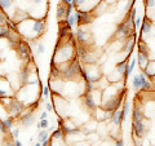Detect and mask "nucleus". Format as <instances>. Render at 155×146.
Instances as JSON below:
<instances>
[{
  "mask_svg": "<svg viewBox=\"0 0 155 146\" xmlns=\"http://www.w3.org/2000/svg\"><path fill=\"white\" fill-rule=\"evenodd\" d=\"M45 30V18L28 17L16 25V31L26 40H35Z\"/></svg>",
  "mask_w": 155,
  "mask_h": 146,
  "instance_id": "nucleus-1",
  "label": "nucleus"
},
{
  "mask_svg": "<svg viewBox=\"0 0 155 146\" xmlns=\"http://www.w3.org/2000/svg\"><path fill=\"white\" fill-rule=\"evenodd\" d=\"M74 58H76V45H75L74 39L71 38L70 40H67V38L58 39V44L56 45L54 55L52 57L51 64L61 65V64H65V62H71Z\"/></svg>",
  "mask_w": 155,
  "mask_h": 146,
  "instance_id": "nucleus-2",
  "label": "nucleus"
},
{
  "mask_svg": "<svg viewBox=\"0 0 155 146\" xmlns=\"http://www.w3.org/2000/svg\"><path fill=\"white\" fill-rule=\"evenodd\" d=\"M80 78L84 80V83H94V84H97V83L102 79V74H101L98 66L96 64L85 65V66H81Z\"/></svg>",
  "mask_w": 155,
  "mask_h": 146,
  "instance_id": "nucleus-3",
  "label": "nucleus"
},
{
  "mask_svg": "<svg viewBox=\"0 0 155 146\" xmlns=\"http://www.w3.org/2000/svg\"><path fill=\"white\" fill-rule=\"evenodd\" d=\"M83 104L89 111H94L102 104V91L96 88L92 92H84L83 95Z\"/></svg>",
  "mask_w": 155,
  "mask_h": 146,
  "instance_id": "nucleus-4",
  "label": "nucleus"
},
{
  "mask_svg": "<svg viewBox=\"0 0 155 146\" xmlns=\"http://www.w3.org/2000/svg\"><path fill=\"white\" fill-rule=\"evenodd\" d=\"M80 70H81V62L79 58H74L69 66L61 72V79L65 81H71L78 79V76H80Z\"/></svg>",
  "mask_w": 155,
  "mask_h": 146,
  "instance_id": "nucleus-5",
  "label": "nucleus"
},
{
  "mask_svg": "<svg viewBox=\"0 0 155 146\" xmlns=\"http://www.w3.org/2000/svg\"><path fill=\"white\" fill-rule=\"evenodd\" d=\"M134 26L132 25V23H129L127 21H123L120 22L118 27H116L115 30V39H127L129 36L134 35Z\"/></svg>",
  "mask_w": 155,
  "mask_h": 146,
  "instance_id": "nucleus-6",
  "label": "nucleus"
},
{
  "mask_svg": "<svg viewBox=\"0 0 155 146\" xmlns=\"http://www.w3.org/2000/svg\"><path fill=\"white\" fill-rule=\"evenodd\" d=\"M5 109H7L8 114L11 116H13V118H17V116H19L23 113V111H25L26 106L23 105L19 100H17L16 97H13V98L11 100V102H9V104L5 106Z\"/></svg>",
  "mask_w": 155,
  "mask_h": 146,
  "instance_id": "nucleus-7",
  "label": "nucleus"
},
{
  "mask_svg": "<svg viewBox=\"0 0 155 146\" xmlns=\"http://www.w3.org/2000/svg\"><path fill=\"white\" fill-rule=\"evenodd\" d=\"M85 26L87 25L78 26L76 31H75V39L79 44H83V45L88 47V44H91V41H92V36H91V31Z\"/></svg>",
  "mask_w": 155,
  "mask_h": 146,
  "instance_id": "nucleus-8",
  "label": "nucleus"
},
{
  "mask_svg": "<svg viewBox=\"0 0 155 146\" xmlns=\"http://www.w3.org/2000/svg\"><path fill=\"white\" fill-rule=\"evenodd\" d=\"M14 96H16V89L12 87L11 81L7 79L5 75H2L0 76V98Z\"/></svg>",
  "mask_w": 155,
  "mask_h": 146,
  "instance_id": "nucleus-9",
  "label": "nucleus"
},
{
  "mask_svg": "<svg viewBox=\"0 0 155 146\" xmlns=\"http://www.w3.org/2000/svg\"><path fill=\"white\" fill-rule=\"evenodd\" d=\"M74 16H75L78 26L88 25V23H91L94 19V14L92 12H88V11H79V9H76V12L74 13Z\"/></svg>",
  "mask_w": 155,
  "mask_h": 146,
  "instance_id": "nucleus-10",
  "label": "nucleus"
},
{
  "mask_svg": "<svg viewBox=\"0 0 155 146\" xmlns=\"http://www.w3.org/2000/svg\"><path fill=\"white\" fill-rule=\"evenodd\" d=\"M147 133V125L145 123V120H138L132 121V136H136V137H141L143 138Z\"/></svg>",
  "mask_w": 155,
  "mask_h": 146,
  "instance_id": "nucleus-11",
  "label": "nucleus"
},
{
  "mask_svg": "<svg viewBox=\"0 0 155 146\" xmlns=\"http://www.w3.org/2000/svg\"><path fill=\"white\" fill-rule=\"evenodd\" d=\"M16 49H17L21 60H25V61H30L31 60V48H30V45H28V43L25 41L23 39L18 43Z\"/></svg>",
  "mask_w": 155,
  "mask_h": 146,
  "instance_id": "nucleus-12",
  "label": "nucleus"
},
{
  "mask_svg": "<svg viewBox=\"0 0 155 146\" xmlns=\"http://www.w3.org/2000/svg\"><path fill=\"white\" fill-rule=\"evenodd\" d=\"M34 119H35V116H34V110H28V111H23V113L19 115V123L22 124V127H28V125L32 124Z\"/></svg>",
  "mask_w": 155,
  "mask_h": 146,
  "instance_id": "nucleus-13",
  "label": "nucleus"
},
{
  "mask_svg": "<svg viewBox=\"0 0 155 146\" xmlns=\"http://www.w3.org/2000/svg\"><path fill=\"white\" fill-rule=\"evenodd\" d=\"M134 44H136V34L125 39V41L123 44L122 49H123V52L125 53V55H127V57H130V53H132V51H133Z\"/></svg>",
  "mask_w": 155,
  "mask_h": 146,
  "instance_id": "nucleus-14",
  "label": "nucleus"
},
{
  "mask_svg": "<svg viewBox=\"0 0 155 146\" xmlns=\"http://www.w3.org/2000/svg\"><path fill=\"white\" fill-rule=\"evenodd\" d=\"M132 120H146V115H145V111L142 109V106L140 104H136L133 106V111H132Z\"/></svg>",
  "mask_w": 155,
  "mask_h": 146,
  "instance_id": "nucleus-15",
  "label": "nucleus"
},
{
  "mask_svg": "<svg viewBox=\"0 0 155 146\" xmlns=\"http://www.w3.org/2000/svg\"><path fill=\"white\" fill-rule=\"evenodd\" d=\"M153 31V22L149 17H145L142 18V25H141V34L140 36H143V35H150V32Z\"/></svg>",
  "mask_w": 155,
  "mask_h": 146,
  "instance_id": "nucleus-16",
  "label": "nucleus"
},
{
  "mask_svg": "<svg viewBox=\"0 0 155 146\" xmlns=\"http://www.w3.org/2000/svg\"><path fill=\"white\" fill-rule=\"evenodd\" d=\"M128 60H129V57H125V60H123V61H120V62L116 64L115 71H116V74H118L119 76H124L125 71H127V69H128Z\"/></svg>",
  "mask_w": 155,
  "mask_h": 146,
  "instance_id": "nucleus-17",
  "label": "nucleus"
},
{
  "mask_svg": "<svg viewBox=\"0 0 155 146\" xmlns=\"http://www.w3.org/2000/svg\"><path fill=\"white\" fill-rule=\"evenodd\" d=\"M142 71H143V74L146 75L147 79H150V80L154 79L155 78V61H149L147 66L145 67Z\"/></svg>",
  "mask_w": 155,
  "mask_h": 146,
  "instance_id": "nucleus-18",
  "label": "nucleus"
},
{
  "mask_svg": "<svg viewBox=\"0 0 155 146\" xmlns=\"http://www.w3.org/2000/svg\"><path fill=\"white\" fill-rule=\"evenodd\" d=\"M110 120L113 121L114 125H116V127H120V124H122V121H123V113H122V110H120V109L115 110L113 113V116H111Z\"/></svg>",
  "mask_w": 155,
  "mask_h": 146,
  "instance_id": "nucleus-19",
  "label": "nucleus"
},
{
  "mask_svg": "<svg viewBox=\"0 0 155 146\" xmlns=\"http://www.w3.org/2000/svg\"><path fill=\"white\" fill-rule=\"evenodd\" d=\"M13 7H14V0H0V8L5 13L12 11Z\"/></svg>",
  "mask_w": 155,
  "mask_h": 146,
  "instance_id": "nucleus-20",
  "label": "nucleus"
},
{
  "mask_svg": "<svg viewBox=\"0 0 155 146\" xmlns=\"http://www.w3.org/2000/svg\"><path fill=\"white\" fill-rule=\"evenodd\" d=\"M66 8H67V5L65 3H60L57 5V12H56V16H57V18L60 19H65V14H66Z\"/></svg>",
  "mask_w": 155,
  "mask_h": 146,
  "instance_id": "nucleus-21",
  "label": "nucleus"
},
{
  "mask_svg": "<svg viewBox=\"0 0 155 146\" xmlns=\"http://www.w3.org/2000/svg\"><path fill=\"white\" fill-rule=\"evenodd\" d=\"M94 113H96V120L97 121H106V114H107V111L104 110L101 106H98V108L94 110Z\"/></svg>",
  "mask_w": 155,
  "mask_h": 146,
  "instance_id": "nucleus-22",
  "label": "nucleus"
},
{
  "mask_svg": "<svg viewBox=\"0 0 155 146\" xmlns=\"http://www.w3.org/2000/svg\"><path fill=\"white\" fill-rule=\"evenodd\" d=\"M136 65H137V58H133L132 61H130V64L128 65V69H127V71H125V74H124V80H127L128 78L133 74V71H134V69H136Z\"/></svg>",
  "mask_w": 155,
  "mask_h": 146,
  "instance_id": "nucleus-23",
  "label": "nucleus"
},
{
  "mask_svg": "<svg viewBox=\"0 0 155 146\" xmlns=\"http://www.w3.org/2000/svg\"><path fill=\"white\" fill-rule=\"evenodd\" d=\"M138 52L141 53V55H143L145 57L150 58V48L147 47V44L145 41H140L138 43Z\"/></svg>",
  "mask_w": 155,
  "mask_h": 146,
  "instance_id": "nucleus-24",
  "label": "nucleus"
},
{
  "mask_svg": "<svg viewBox=\"0 0 155 146\" xmlns=\"http://www.w3.org/2000/svg\"><path fill=\"white\" fill-rule=\"evenodd\" d=\"M12 34V30L5 25H0V39H9Z\"/></svg>",
  "mask_w": 155,
  "mask_h": 146,
  "instance_id": "nucleus-25",
  "label": "nucleus"
},
{
  "mask_svg": "<svg viewBox=\"0 0 155 146\" xmlns=\"http://www.w3.org/2000/svg\"><path fill=\"white\" fill-rule=\"evenodd\" d=\"M149 61H150V58H147V57H145L143 55H141V53H137V62H138V65H140V67L143 70L145 67L147 66V64H149Z\"/></svg>",
  "mask_w": 155,
  "mask_h": 146,
  "instance_id": "nucleus-26",
  "label": "nucleus"
},
{
  "mask_svg": "<svg viewBox=\"0 0 155 146\" xmlns=\"http://www.w3.org/2000/svg\"><path fill=\"white\" fill-rule=\"evenodd\" d=\"M51 74H52V79L61 78V70L56 64H51Z\"/></svg>",
  "mask_w": 155,
  "mask_h": 146,
  "instance_id": "nucleus-27",
  "label": "nucleus"
},
{
  "mask_svg": "<svg viewBox=\"0 0 155 146\" xmlns=\"http://www.w3.org/2000/svg\"><path fill=\"white\" fill-rule=\"evenodd\" d=\"M132 84H133V88H134L136 91H141V89H142L141 79H140V76H138V74L133 76V79H132Z\"/></svg>",
  "mask_w": 155,
  "mask_h": 146,
  "instance_id": "nucleus-28",
  "label": "nucleus"
},
{
  "mask_svg": "<svg viewBox=\"0 0 155 146\" xmlns=\"http://www.w3.org/2000/svg\"><path fill=\"white\" fill-rule=\"evenodd\" d=\"M129 108H130L129 102H128V101H124V102H123V109H122V113H123V121H124V120H127V118H128V115H129Z\"/></svg>",
  "mask_w": 155,
  "mask_h": 146,
  "instance_id": "nucleus-29",
  "label": "nucleus"
},
{
  "mask_svg": "<svg viewBox=\"0 0 155 146\" xmlns=\"http://www.w3.org/2000/svg\"><path fill=\"white\" fill-rule=\"evenodd\" d=\"M38 140L39 142H44V141L49 140V134H48V129H41L38 134Z\"/></svg>",
  "mask_w": 155,
  "mask_h": 146,
  "instance_id": "nucleus-30",
  "label": "nucleus"
},
{
  "mask_svg": "<svg viewBox=\"0 0 155 146\" xmlns=\"http://www.w3.org/2000/svg\"><path fill=\"white\" fill-rule=\"evenodd\" d=\"M36 128L38 129H48V128H49V121H48V119L39 120L36 123Z\"/></svg>",
  "mask_w": 155,
  "mask_h": 146,
  "instance_id": "nucleus-31",
  "label": "nucleus"
},
{
  "mask_svg": "<svg viewBox=\"0 0 155 146\" xmlns=\"http://www.w3.org/2000/svg\"><path fill=\"white\" fill-rule=\"evenodd\" d=\"M47 2H48V0H31L34 8H39V7L47 8Z\"/></svg>",
  "mask_w": 155,
  "mask_h": 146,
  "instance_id": "nucleus-32",
  "label": "nucleus"
},
{
  "mask_svg": "<svg viewBox=\"0 0 155 146\" xmlns=\"http://www.w3.org/2000/svg\"><path fill=\"white\" fill-rule=\"evenodd\" d=\"M7 22H8V16H7V13L4 12L2 8H0V25H5Z\"/></svg>",
  "mask_w": 155,
  "mask_h": 146,
  "instance_id": "nucleus-33",
  "label": "nucleus"
},
{
  "mask_svg": "<svg viewBox=\"0 0 155 146\" xmlns=\"http://www.w3.org/2000/svg\"><path fill=\"white\" fill-rule=\"evenodd\" d=\"M4 123H5L7 128L8 129H13V125H14V118L13 116H9V118L4 119Z\"/></svg>",
  "mask_w": 155,
  "mask_h": 146,
  "instance_id": "nucleus-34",
  "label": "nucleus"
},
{
  "mask_svg": "<svg viewBox=\"0 0 155 146\" xmlns=\"http://www.w3.org/2000/svg\"><path fill=\"white\" fill-rule=\"evenodd\" d=\"M65 22L67 23V25H69L70 27H74L75 25H76V19H75V16L74 14H71V16L67 18V19H65Z\"/></svg>",
  "mask_w": 155,
  "mask_h": 146,
  "instance_id": "nucleus-35",
  "label": "nucleus"
},
{
  "mask_svg": "<svg viewBox=\"0 0 155 146\" xmlns=\"http://www.w3.org/2000/svg\"><path fill=\"white\" fill-rule=\"evenodd\" d=\"M51 95V87L49 85H43V97L48 98Z\"/></svg>",
  "mask_w": 155,
  "mask_h": 146,
  "instance_id": "nucleus-36",
  "label": "nucleus"
},
{
  "mask_svg": "<svg viewBox=\"0 0 155 146\" xmlns=\"http://www.w3.org/2000/svg\"><path fill=\"white\" fill-rule=\"evenodd\" d=\"M132 140H133V145L134 146H142L143 145V141L141 137H136V136H132Z\"/></svg>",
  "mask_w": 155,
  "mask_h": 146,
  "instance_id": "nucleus-37",
  "label": "nucleus"
},
{
  "mask_svg": "<svg viewBox=\"0 0 155 146\" xmlns=\"http://www.w3.org/2000/svg\"><path fill=\"white\" fill-rule=\"evenodd\" d=\"M8 128H7V125H5V123H4V120H0V132H2L3 134H7V132H8Z\"/></svg>",
  "mask_w": 155,
  "mask_h": 146,
  "instance_id": "nucleus-38",
  "label": "nucleus"
},
{
  "mask_svg": "<svg viewBox=\"0 0 155 146\" xmlns=\"http://www.w3.org/2000/svg\"><path fill=\"white\" fill-rule=\"evenodd\" d=\"M44 51H45V47H44V44H41V43H39L38 47H36V53H38V55H43V53H44Z\"/></svg>",
  "mask_w": 155,
  "mask_h": 146,
  "instance_id": "nucleus-39",
  "label": "nucleus"
},
{
  "mask_svg": "<svg viewBox=\"0 0 155 146\" xmlns=\"http://www.w3.org/2000/svg\"><path fill=\"white\" fill-rule=\"evenodd\" d=\"M145 5L147 9H151L155 7V0H145Z\"/></svg>",
  "mask_w": 155,
  "mask_h": 146,
  "instance_id": "nucleus-40",
  "label": "nucleus"
},
{
  "mask_svg": "<svg viewBox=\"0 0 155 146\" xmlns=\"http://www.w3.org/2000/svg\"><path fill=\"white\" fill-rule=\"evenodd\" d=\"M141 25H142V18L137 17V18H136V21H134V23H133L134 28H138V27H141Z\"/></svg>",
  "mask_w": 155,
  "mask_h": 146,
  "instance_id": "nucleus-41",
  "label": "nucleus"
},
{
  "mask_svg": "<svg viewBox=\"0 0 155 146\" xmlns=\"http://www.w3.org/2000/svg\"><path fill=\"white\" fill-rule=\"evenodd\" d=\"M115 146H124L123 138H116V140H115Z\"/></svg>",
  "mask_w": 155,
  "mask_h": 146,
  "instance_id": "nucleus-42",
  "label": "nucleus"
},
{
  "mask_svg": "<svg viewBox=\"0 0 155 146\" xmlns=\"http://www.w3.org/2000/svg\"><path fill=\"white\" fill-rule=\"evenodd\" d=\"M12 136H13V138H14V140H16V138L18 137V136H19V129H18V128H16V129H13V131H12Z\"/></svg>",
  "mask_w": 155,
  "mask_h": 146,
  "instance_id": "nucleus-43",
  "label": "nucleus"
},
{
  "mask_svg": "<svg viewBox=\"0 0 155 146\" xmlns=\"http://www.w3.org/2000/svg\"><path fill=\"white\" fill-rule=\"evenodd\" d=\"M47 118H48V111L45 110V111H43V113L40 114V118H39V120H44Z\"/></svg>",
  "mask_w": 155,
  "mask_h": 146,
  "instance_id": "nucleus-44",
  "label": "nucleus"
},
{
  "mask_svg": "<svg viewBox=\"0 0 155 146\" xmlns=\"http://www.w3.org/2000/svg\"><path fill=\"white\" fill-rule=\"evenodd\" d=\"M45 110L48 111V113H51V111L53 110V106H52L51 102H47V104H45Z\"/></svg>",
  "mask_w": 155,
  "mask_h": 146,
  "instance_id": "nucleus-45",
  "label": "nucleus"
},
{
  "mask_svg": "<svg viewBox=\"0 0 155 146\" xmlns=\"http://www.w3.org/2000/svg\"><path fill=\"white\" fill-rule=\"evenodd\" d=\"M49 145H51V138L44 141V142H41V146H49Z\"/></svg>",
  "mask_w": 155,
  "mask_h": 146,
  "instance_id": "nucleus-46",
  "label": "nucleus"
},
{
  "mask_svg": "<svg viewBox=\"0 0 155 146\" xmlns=\"http://www.w3.org/2000/svg\"><path fill=\"white\" fill-rule=\"evenodd\" d=\"M14 144H16V146H22V142H21V141H19V140H14Z\"/></svg>",
  "mask_w": 155,
  "mask_h": 146,
  "instance_id": "nucleus-47",
  "label": "nucleus"
},
{
  "mask_svg": "<svg viewBox=\"0 0 155 146\" xmlns=\"http://www.w3.org/2000/svg\"><path fill=\"white\" fill-rule=\"evenodd\" d=\"M62 3H65L66 5H69V4H72V0H62Z\"/></svg>",
  "mask_w": 155,
  "mask_h": 146,
  "instance_id": "nucleus-48",
  "label": "nucleus"
},
{
  "mask_svg": "<svg viewBox=\"0 0 155 146\" xmlns=\"http://www.w3.org/2000/svg\"><path fill=\"white\" fill-rule=\"evenodd\" d=\"M2 75H4V74H3V66H2V62H0V76H2Z\"/></svg>",
  "mask_w": 155,
  "mask_h": 146,
  "instance_id": "nucleus-49",
  "label": "nucleus"
},
{
  "mask_svg": "<svg viewBox=\"0 0 155 146\" xmlns=\"http://www.w3.org/2000/svg\"><path fill=\"white\" fill-rule=\"evenodd\" d=\"M48 129H51V131H54V129H56V127H53V125H51V127L48 128Z\"/></svg>",
  "mask_w": 155,
  "mask_h": 146,
  "instance_id": "nucleus-50",
  "label": "nucleus"
},
{
  "mask_svg": "<svg viewBox=\"0 0 155 146\" xmlns=\"http://www.w3.org/2000/svg\"><path fill=\"white\" fill-rule=\"evenodd\" d=\"M35 146H41V142H38V144H36Z\"/></svg>",
  "mask_w": 155,
  "mask_h": 146,
  "instance_id": "nucleus-51",
  "label": "nucleus"
},
{
  "mask_svg": "<svg viewBox=\"0 0 155 146\" xmlns=\"http://www.w3.org/2000/svg\"><path fill=\"white\" fill-rule=\"evenodd\" d=\"M102 2H105L106 4H107V3H109V0H102Z\"/></svg>",
  "mask_w": 155,
  "mask_h": 146,
  "instance_id": "nucleus-52",
  "label": "nucleus"
}]
</instances>
